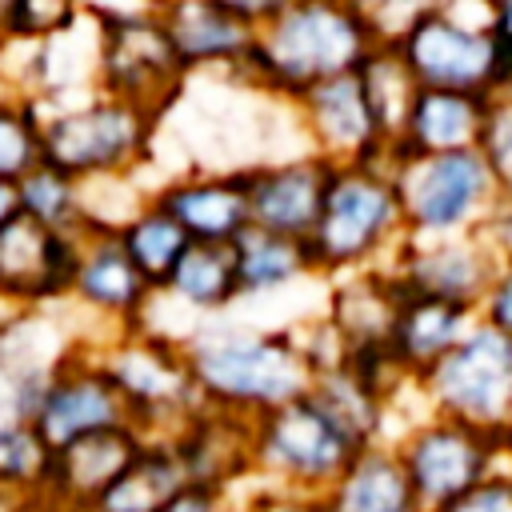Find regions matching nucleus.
I'll return each instance as SVG.
<instances>
[{"label":"nucleus","mask_w":512,"mask_h":512,"mask_svg":"<svg viewBox=\"0 0 512 512\" xmlns=\"http://www.w3.org/2000/svg\"><path fill=\"white\" fill-rule=\"evenodd\" d=\"M156 200L176 216L192 244H236L248 228V188L244 172L180 168L156 184Z\"/></svg>","instance_id":"nucleus-19"},{"label":"nucleus","mask_w":512,"mask_h":512,"mask_svg":"<svg viewBox=\"0 0 512 512\" xmlns=\"http://www.w3.org/2000/svg\"><path fill=\"white\" fill-rule=\"evenodd\" d=\"M328 512H424L388 440L364 444L324 492Z\"/></svg>","instance_id":"nucleus-27"},{"label":"nucleus","mask_w":512,"mask_h":512,"mask_svg":"<svg viewBox=\"0 0 512 512\" xmlns=\"http://www.w3.org/2000/svg\"><path fill=\"white\" fill-rule=\"evenodd\" d=\"M40 104L0 88V180L16 184L40 164Z\"/></svg>","instance_id":"nucleus-34"},{"label":"nucleus","mask_w":512,"mask_h":512,"mask_svg":"<svg viewBox=\"0 0 512 512\" xmlns=\"http://www.w3.org/2000/svg\"><path fill=\"white\" fill-rule=\"evenodd\" d=\"M0 512H40V504H28V500H16V496L0 492Z\"/></svg>","instance_id":"nucleus-46"},{"label":"nucleus","mask_w":512,"mask_h":512,"mask_svg":"<svg viewBox=\"0 0 512 512\" xmlns=\"http://www.w3.org/2000/svg\"><path fill=\"white\" fill-rule=\"evenodd\" d=\"M32 400H36V392L24 388L20 380H12V376L0 368V428L12 424V420H28Z\"/></svg>","instance_id":"nucleus-43"},{"label":"nucleus","mask_w":512,"mask_h":512,"mask_svg":"<svg viewBox=\"0 0 512 512\" xmlns=\"http://www.w3.org/2000/svg\"><path fill=\"white\" fill-rule=\"evenodd\" d=\"M500 256L480 232L464 236H436V240H404L388 260L396 284L412 296H432L464 308H480Z\"/></svg>","instance_id":"nucleus-14"},{"label":"nucleus","mask_w":512,"mask_h":512,"mask_svg":"<svg viewBox=\"0 0 512 512\" xmlns=\"http://www.w3.org/2000/svg\"><path fill=\"white\" fill-rule=\"evenodd\" d=\"M236 512H328V508H324V496H312V492H288V488L252 484L236 500Z\"/></svg>","instance_id":"nucleus-38"},{"label":"nucleus","mask_w":512,"mask_h":512,"mask_svg":"<svg viewBox=\"0 0 512 512\" xmlns=\"http://www.w3.org/2000/svg\"><path fill=\"white\" fill-rule=\"evenodd\" d=\"M164 36L180 60V68L192 76H240L256 32L216 8L212 0H168L156 8Z\"/></svg>","instance_id":"nucleus-21"},{"label":"nucleus","mask_w":512,"mask_h":512,"mask_svg":"<svg viewBox=\"0 0 512 512\" xmlns=\"http://www.w3.org/2000/svg\"><path fill=\"white\" fill-rule=\"evenodd\" d=\"M428 412L472 424L492 436L512 432V336L476 320L464 340L420 380Z\"/></svg>","instance_id":"nucleus-9"},{"label":"nucleus","mask_w":512,"mask_h":512,"mask_svg":"<svg viewBox=\"0 0 512 512\" xmlns=\"http://www.w3.org/2000/svg\"><path fill=\"white\" fill-rule=\"evenodd\" d=\"M492 32L512 56V0H492Z\"/></svg>","instance_id":"nucleus-44"},{"label":"nucleus","mask_w":512,"mask_h":512,"mask_svg":"<svg viewBox=\"0 0 512 512\" xmlns=\"http://www.w3.org/2000/svg\"><path fill=\"white\" fill-rule=\"evenodd\" d=\"M420 88L496 96L512 88V56L492 32V0H444L400 44Z\"/></svg>","instance_id":"nucleus-5"},{"label":"nucleus","mask_w":512,"mask_h":512,"mask_svg":"<svg viewBox=\"0 0 512 512\" xmlns=\"http://www.w3.org/2000/svg\"><path fill=\"white\" fill-rule=\"evenodd\" d=\"M328 172H332V164L316 152H296V156H280V160L244 168L252 228L308 240V232L316 228L320 204H324Z\"/></svg>","instance_id":"nucleus-17"},{"label":"nucleus","mask_w":512,"mask_h":512,"mask_svg":"<svg viewBox=\"0 0 512 512\" xmlns=\"http://www.w3.org/2000/svg\"><path fill=\"white\" fill-rule=\"evenodd\" d=\"M400 300H404V288L396 284V276L388 268H368V272L328 280L320 316L340 336L348 356L384 352L396 312H400Z\"/></svg>","instance_id":"nucleus-23"},{"label":"nucleus","mask_w":512,"mask_h":512,"mask_svg":"<svg viewBox=\"0 0 512 512\" xmlns=\"http://www.w3.org/2000/svg\"><path fill=\"white\" fill-rule=\"evenodd\" d=\"M476 152H480L500 200H512V88L488 96V112H484Z\"/></svg>","instance_id":"nucleus-35"},{"label":"nucleus","mask_w":512,"mask_h":512,"mask_svg":"<svg viewBox=\"0 0 512 512\" xmlns=\"http://www.w3.org/2000/svg\"><path fill=\"white\" fill-rule=\"evenodd\" d=\"M80 348H92V340L68 304L0 312V368L32 392Z\"/></svg>","instance_id":"nucleus-22"},{"label":"nucleus","mask_w":512,"mask_h":512,"mask_svg":"<svg viewBox=\"0 0 512 512\" xmlns=\"http://www.w3.org/2000/svg\"><path fill=\"white\" fill-rule=\"evenodd\" d=\"M100 16V12H96ZM188 72L180 68L156 8H124L100 16V92L116 96L152 120H164Z\"/></svg>","instance_id":"nucleus-11"},{"label":"nucleus","mask_w":512,"mask_h":512,"mask_svg":"<svg viewBox=\"0 0 512 512\" xmlns=\"http://www.w3.org/2000/svg\"><path fill=\"white\" fill-rule=\"evenodd\" d=\"M476 320H484L488 328L512 336V256H504L496 264V276H492V284H488V292H484V300L476 308Z\"/></svg>","instance_id":"nucleus-39"},{"label":"nucleus","mask_w":512,"mask_h":512,"mask_svg":"<svg viewBox=\"0 0 512 512\" xmlns=\"http://www.w3.org/2000/svg\"><path fill=\"white\" fill-rule=\"evenodd\" d=\"M52 472V448L32 428V420H12L0 428V492L40 504Z\"/></svg>","instance_id":"nucleus-33"},{"label":"nucleus","mask_w":512,"mask_h":512,"mask_svg":"<svg viewBox=\"0 0 512 512\" xmlns=\"http://www.w3.org/2000/svg\"><path fill=\"white\" fill-rule=\"evenodd\" d=\"M400 148H380L368 160L332 164L324 204L316 228L308 232V256L316 280H336L368 268H388L396 248L408 240L400 196H396V164Z\"/></svg>","instance_id":"nucleus-2"},{"label":"nucleus","mask_w":512,"mask_h":512,"mask_svg":"<svg viewBox=\"0 0 512 512\" xmlns=\"http://www.w3.org/2000/svg\"><path fill=\"white\" fill-rule=\"evenodd\" d=\"M116 240H120V248H124V256L140 268V276L152 284V288H160L164 284V276L176 268V260L188 252V232L176 224V216L152 196L120 232H116Z\"/></svg>","instance_id":"nucleus-30"},{"label":"nucleus","mask_w":512,"mask_h":512,"mask_svg":"<svg viewBox=\"0 0 512 512\" xmlns=\"http://www.w3.org/2000/svg\"><path fill=\"white\" fill-rule=\"evenodd\" d=\"M488 112V96L480 92H452V88H420L408 120L400 128L404 156H440V152H468L480 140Z\"/></svg>","instance_id":"nucleus-26"},{"label":"nucleus","mask_w":512,"mask_h":512,"mask_svg":"<svg viewBox=\"0 0 512 512\" xmlns=\"http://www.w3.org/2000/svg\"><path fill=\"white\" fill-rule=\"evenodd\" d=\"M32 428L48 440V448H60L68 440H80L100 428L128 424L124 400L108 372L100 368L92 348H80L72 360H64L40 388L28 412Z\"/></svg>","instance_id":"nucleus-13"},{"label":"nucleus","mask_w":512,"mask_h":512,"mask_svg":"<svg viewBox=\"0 0 512 512\" xmlns=\"http://www.w3.org/2000/svg\"><path fill=\"white\" fill-rule=\"evenodd\" d=\"M40 512H48V508H44V504H40Z\"/></svg>","instance_id":"nucleus-50"},{"label":"nucleus","mask_w":512,"mask_h":512,"mask_svg":"<svg viewBox=\"0 0 512 512\" xmlns=\"http://www.w3.org/2000/svg\"><path fill=\"white\" fill-rule=\"evenodd\" d=\"M352 4H356L360 20H364L368 36H372L376 44L396 48V44H400L424 16H432L444 0H352Z\"/></svg>","instance_id":"nucleus-37"},{"label":"nucleus","mask_w":512,"mask_h":512,"mask_svg":"<svg viewBox=\"0 0 512 512\" xmlns=\"http://www.w3.org/2000/svg\"><path fill=\"white\" fill-rule=\"evenodd\" d=\"M84 0H12L8 8V40L20 44H44L68 24L84 16Z\"/></svg>","instance_id":"nucleus-36"},{"label":"nucleus","mask_w":512,"mask_h":512,"mask_svg":"<svg viewBox=\"0 0 512 512\" xmlns=\"http://www.w3.org/2000/svg\"><path fill=\"white\" fill-rule=\"evenodd\" d=\"M296 112V124L304 132L308 152L324 156L328 164H352V160H368L376 156L384 144L376 116L364 100L360 76H336L324 84H312L308 92H300L296 100H288Z\"/></svg>","instance_id":"nucleus-16"},{"label":"nucleus","mask_w":512,"mask_h":512,"mask_svg":"<svg viewBox=\"0 0 512 512\" xmlns=\"http://www.w3.org/2000/svg\"><path fill=\"white\" fill-rule=\"evenodd\" d=\"M212 4L224 8L228 16H236L240 24H248V28L256 32V28H264L272 16H280L292 0H212Z\"/></svg>","instance_id":"nucleus-41"},{"label":"nucleus","mask_w":512,"mask_h":512,"mask_svg":"<svg viewBox=\"0 0 512 512\" xmlns=\"http://www.w3.org/2000/svg\"><path fill=\"white\" fill-rule=\"evenodd\" d=\"M188 488H208L220 496L240 500L256 484L252 468V420L220 408H200L172 440Z\"/></svg>","instance_id":"nucleus-18"},{"label":"nucleus","mask_w":512,"mask_h":512,"mask_svg":"<svg viewBox=\"0 0 512 512\" xmlns=\"http://www.w3.org/2000/svg\"><path fill=\"white\" fill-rule=\"evenodd\" d=\"M360 448L312 392L252 420V468L264 488L324 496Z\"/></svg>","instance_id":"nucleus-7"},{"label":"nucleus","mask_w":512,"mask_h":512,"mask_svg":"<svg viewBox=\"0 0 512 512\" xmlns=\"http://www.w3.org/2000/svg\"><path fill=\"white\" fill-rule=\"evenodd\" d=\"M396 196L408 240L480 232L500 192L476 148L440 156H404L396 164Z\"/></svg>","instance_id":"nucleus-8"},{"label":"nucleus","mask_w":512,"mask_h":512,"mask_svg":"<svg viewBox=\"0 0 512 512\" xmlns=\"http://www.w3.org/2000/svg\"><path fill=\"white\" fill-rule=\"evenodd\" d=\"M128 4H136V8H164L168 0H128Z\"/></svg>","instance_id":"nucleus-49"},{"label":"nucleus","mask_w":512,"mask_h":512,"mask_svg":"<svg viewBox=\"0 0 512 512\" xmlns=\"http://www.w3.org/2000/svg\"><path fill=\"white\" fill-rule=\"evenodd\" d=\"M356 76H360L364 100H368V108H372V116H376V128H380L384 144L396 148V144H400V128H404V120H408V108H412L420 84L412 80L404 56H400L396 48H388V44H376V48L364 56V64L356 68Z\"/></svg>","instance_id":"nucleus-31"},{"label":"nucleus","mask_w":512,"mask_h":512,"mask_svg":"<svg viewBox=\"0 0 512 512\" xmlns=\"http://www.w3.org/2000/svg\"><path fill=\"white\" fill-rule=\"evenodd\" d=\"M424 512H444L468 488L504 468V436L424 412L388 440Z\"/></svg>","instance_id":"nucleus-10"},{"label":"nucleus","mask_w":512,"mask_h":512,"mask_svg":"<svg viewBox=\"0 0 512 512\" xmlns=\"http://www.w3.org/2000/svg\"><path fill=\"white\" fill-rule=\"evenodd\" d=\"M504 472L512 476V432L504 436Z\"/></svg>","instance_id":"nucleus-48"},{"label":"nucleus","mask_w":512,"mask_h":512,"mask_svg":"<svg viewBox=\"0 0 512 512\" xmlns=\"http://www.w3.org/2000/svg\"><path fill=\"white\" fill-rule=\"evenodd\" d=\"M140 444L144 436L132 424H116L52 448V472L40 504L48 512H92L108 484L136 460Z\"/></svg>","instance_id":"nucleus-20"},{"label":"nucleus","mask_w":512,"mask_h":512,"mask_svg":"<svg viewBox=\"0 0 512 512\" xmlns=\"http://www.w3.org/2000/svg\"><path fill=\"white\" fill-rule=\"evenodd\" d=\"M156 288L140 276V268L124 256L116 232H84L76 240V264L68 280V308L88 328L92 348L112 332L136 328L148 312Z\"/></svg>","instance_id":"nucleus-12"},{"label":"nucleus","mask_w":512,"mask_h":512,"mask_svg":"<svg viewBox=\"0 0 512 512\" xmlns=\"http://www.w3.org/2000/svg\"><path fill=\"white\" fill-rule=\"evenodd\" d=\"M76 240L80 236L48 232L20 212L8 216L0 224V312L64 304L76 264Z\"/></svg>","instance_id":"nucleus-15"},{"label":"nucleus","mask_w":512,"mask_h":512,"mask_svg":"<svg viewBox=\"0 0 512 512\" xmlns=\"http://www.w3.org/2000/svg\"><path fill=\"white\" fill-rule=\"evenodd\" d=\"M40 112V160L80 184L144 176L156 160L160 120L116 96L92 92Z\"/></svg>","instance_id":"nucleus-4"},{"label":"nucleus","mask_w":512,"mask_h":512,"mask_svg":"<svg viewBox=\"0 0 512 512\" xmlns=\"http://www.w3.org/2000/svg\"><path fill=\"white\" fill-rule=\"evenodd\" d=\"M156 300L196 332L208 320L228 316L240 304V280H236V256L228 244H188V252L176 260V268L156 288Z\"/></svg>","instance_id":"nucleus-24"},{"label":"nucleus","mask_w":512,"mask_h":512,"mask_svg":"<svg viewBox=\"0 0 512 512\" xmlns=\"http://www.w3.org/2000/svg\"><path fill=\"white\" fill-rule=\"evenodd\" d=\"M192 384L208 408L236 416H264L312 388V364L296 328L208 320L184 340Z\"/></svg>","instance_id":"nucleus-1"},{"label":"nucleus","mask_w":512,"mask_h":512,"mask_svg":"<svg viewBox=\"0 0 512 512\" xmlns=\"http://www.w3.org/2000/svg\"><path fill=\"white\" fill-rule=\"evenodd\" d=\"M16 212L32 224L60 232V236H84V188L80 180L64 176L52 164H36L16 180Z\"/></svg>","instance_id":"nucleus-32"},{"label":"nucleus","mask_w":512,"mask_h":512,"mask_svg":"<svg viewBox=\"0 0 512 512\" xmlns=\"http://www.w3.org/2000/svg\"><path fill=\"white\" fill-rule=\"evenodd\" d=\"M372 48L376 40L352 0H292L256 28L240 80L276 100H296L312 84L356 72Z\"/></svg>","instance_id":"nucleus-3"},{"label":"nucleus","mask_w":512,"mask_h":512,"mask_svg":"<svg viewBox=\"0 0 512 512\" xmlns=\"http://www.w3.org/2000/svg\"><path fill=\"white\" fill-rule=\"evenodd\" d=\"M156 512H236V500L220 496V492H208V488H184Z\"/></svg>","instance_id":"nucleus-42"},{"label":"nucleus","mask_w":512,"mask_h":512,"mask_svg":"<svg viewBox=\"0 0 512 512\" xmlns=\"http://www.w3.org/2000/svg\"><path fill=\"white\" fill-rule=\"evenodd\" d=\"M444 512H512V476L500 468L476 488H468L460 500H452Z\"/></svg>","instance_id":"nucleus-40"},{"label":"nucleus","mask_w":512,"mask_h":512,"mask_svg":"<svg viewBox=\"0 0 512 512\" xmlns=\"http://www.w3.org/2000/svg\"><path fill=\"white\" fill-rule=\"evenodd\" d=\"M232 256H236L240 304L244 300H268V296H280V292H288V288H296L304 280H316L308 244L292 240V236L248 228L232 244Z\"/></svg>","instance_id":"nucleus-28"},{"label":"nucleus","mask_w":512,"mask_h":512,"mask_svg":"<svg viewBox=\"0 0 512 512\" xmlns=\"http://www.w3.org/2000/svg\"><path fill=\"white\" fill-rule=\"evenodd\" d=\"M184 468L164 440H144L136 460L108 484V492L92 504V512H156L176 492H184Z\"/></svg>","instance_id":"nucleus-29"},{"label":"nucleus","mask_w":512,"mask_h":512,"mask_svg":"<svg viewBox=\"0 0 512 512\" xmlns=\"http://www.w3.org/2000/svg\"><path fill=\"white\" fill-rule=\"evenodd\" d=\"M8 8H12V0H0V44L8 40Z\"/></svg>","instance_id":"nucleus-47"},{"label":"nucleus","mask_w":512,"mask_h":512,"mask_svg":"<svg viewBox=\"0 0 512 512\" xmlns=\"http://www.w3.org/2000/svg\"><path fill=\"white\" fill-rule=\"evenodd\" d=\"M8 216H16V184H4V180H0V224H4Z\"/></svg>","instance_id":"nucleus-45"},{"label":"nucleus","mask_w":512,"mask_h":512,"mask_svg":"<svg viewBox=\"0 0 512 512\" xmlns=\"http://www.w3.org/2000/svg\"><path fill=\"white\" fill-rule=\"evenodd\" d=\"M476 324V312L464 304L432 300V296H412L404 292L392 336H388V356L408 380H420L428 368H436Z\"/></svg>","instance_id":"nucleus-25"},{"label":"nucleus","mask_w":512,"mask_h":512,"mask_svg":"<svg viewBox=\"0 0 512 512\" xmlns=\"http://www.w3.org/2000/svg\"><path fill=\"white\" fill-rule=\"evenodd\" d=\"M92 352L116 384L128 424L144 440H172L204 408L180 340L148 328H124L100 340Z\"/></svg>","instance_id":"nucleus-6"}]
</instances>
